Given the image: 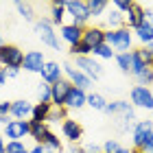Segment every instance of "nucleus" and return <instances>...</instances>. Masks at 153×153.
Wrapping results in <instances>:
<instances>
[{"label": "nucleus", "instance_id": "30", "mask_svg": "<svg viewBox=\"0 0 153 153\" xmlns=\"http://www.w3.org/2000/svg\"><path fill=\"white\" fill-rule=\"evenodd\" d=\"M4 153H29V149L24 147L22 140H11V142H7Z\"/></svg>", "mask_w": 153, "mask_h": 153}, {"label": "nucleus", "instance_id": "42", "mask_svg": "<svg viewBox=\"0 0 153 153\" xmlns=\"http://www.w3.org/2000/svg\"><path fill=\"white\" fill-rule=\"evenodd\" d=\"M4 83H7V74H4V70H2V68H0V88H2Z\"/></svg>", "mask_w": 153, "mask_h": 153}, {"label": "nucleus", "instance_id": "5", "mask_svg": "<svg viewBox=\"0 0 153 153\" xmlns=\"http://www.w3.org/2000/svg\"><path fill=\"white\" fill-rule=\"evenodd\" d=\"M64 68V72H66V76H68V81L72 83V88H79V90H88L92 88V79H88L85 74H83L76 66H72V64H64L61 66Z\"/></svg>", "mask_w": 153, "mask_h": 153}, {"label": "nucleus", "instance_id": "49", "mask_svg": "<svg viewBox=\"0 0 153 153\" xmlns=\"http://www.w3.org/2000/svg\"><path fill=\"white\" fill-rule=\"evenodd\" d=\"M46 153H53V151H46Z\"/></svg>", "mask_w": 153, "mask_h": 153}, {"label": "nucleus", "instance_id": "29", "mask_svg": "<svg viewBox=\"0 0 153 153\" xmlns=\"http://www.w3.org/2000/svg\"><path fill=\"white\" fill-rule=\"evenodd\" d=\"M136 55L142 59L144 66H153V48H149V46H140V48L136 51Z\"/></svg>", "mask_w": 153, "mask_h": 153}, {"label": "nucleus", "instance_id": "18", "mask_svg": "<svg viewBox=\"0 0 153 153\" xmlns=\"http://www.w3.org/2000/svg\"><path fill=\"white\" fill-rule=\"evenodd\" d=\"M33 114V105L29 101H13L11 103V116L16 120H26Z\"/></svg>", "mask_w": 153, "mask_h": 153}, {"label": "nucleus", "instance_id": "27", "mask_svg": "<svg viewBox=\"0 0 153 153\" xmlns=\"http://www.w3.org/2000/svg\"><path fill=\"white\" fill-rule=\"evenodd\" d=\"M136 79H138V83L140 85H151L153 83V66H144L142 70H140V74H136Z\"/></svg>", "mask_w": 153, "mask_h": 153}, {"label": "nucleus", "instance_id": "46", "mask_svg": "<svg viewBox=\"0 0 153 153\" xmlns=\"http://www.w3.org/2000/svg\"><path fill=\"white\" fill-rule=\"evenodd\" d=\"M118 153H131V149H127V147H120V149H118Z\"/></svg>", "mask_w": 153, "mask_h": 153}, {"label": "nucleus", "instance_id": "41", "mask_svg": "<svg viewBox=\"0 0 153 153\" xmlns=\"http://www.w3.org/2000/svg\"><path fill=\"white\" fill-rule=\"evenodd\" d=\"M29 153H46V147H44V144H35Z\"/></svg>", "mask_w": 153, "mask_h": 153}, {"label": "nucleus", "instance_id": "23", "mask_svg": "<svg viewBox=\"0 0 153 153\" xmlns=\"http://www.w3.org/2000/svg\"><path fill=\"white\" fill-rule=\"evenodd\" d=\"M136 37L142 42V46H149V44H153V24L142 22V24L136 29Z\"/></svg>", "mask_w": 153, "mask_h": 153}, {"label": "nucleus", "instance_id": "11", "mask_svg": "<svg viewBox=\"0 0 153 153\" xmlns=\"http://www.w3.org/2000/svg\"><path fill=\"white\" fill-rule=\"evenodd\" d=\"M39 74H42V81H44V83L53 85V83H57V81L64 79V76H61V74H64V68H61L57 61H46Z\"/></svg>", "mask_w": 153, "mask_h": 153}, {"label": "nucleus", "instance_id": "36", "mask_svg": "<svg viewBox=\"0 0 153 153\" xmlns=\"http://www.w3.org/2000/svg\"><path fill=\"white\" fill-rule=\"evenodd\" d=\"M123 144L114 140V138H109V140H105V144H103V153H118V149H120Z\"/></svg>", "mask_w": 153, "mask_h": 153}, {"label": "nucleus", "instance_id": "48", "mask_svg": "<svg viewBox=\"0 0 153 153\" xmlns=\"http://www.w3.org/2000/svg\"><path fill=\"white\" fill-rule=\"evenodd\" d=\"M4 44V42H2V33H0V46H2Z\"/></svg>", "mask_w": 153, "mask_h": 153}, {"label": "nucleus", "instance_id": "14", "mask_svg": "<svg viewBox=\"0 0 153 153\" xmlns=\"http://www.w3.org/2000/svg\"><path fill=\"white\" fill-rule=\"evenodd\" d=\"M46 64V59H44V55H42L39 51H29L24 55V70H29V72H42V68H44Z\"/></svg>", "mask_w": 153, "mask_h": 153}, {"label": "nucleus", "instance_id": "35", "mask_svg": "<svg viewBox=\"0 0 153 153\" xmlns=\"http://www.w3.org/2000/svg\"><path fill=\"white\" fill-rule=\"evenodd\" d=\"M144 68V64H142V59L136 55V51H131V74H140V70Z\"/></svg>", "mask_w": 153, "mask_h": 153}, {"label": "nucleus", "instance_id": "31", "mask_svg": "<svg viewBox=\"0 0 153 153\" xmlns=\"http://www.w3.org/2000/svg\"><path fill=\"white\" fill-rule=\"evenodd\" d=\"M90 53H92V48L83 42H79L76 46H70V55H74V57H90Z\"/></svg>", "mask_w": 153, "mask_h": 153}, {"label": "nucleus", "instance_id": "22", "mask_svg": "<svg viewBox=\"0 0 153 153\" xmlns=\"http://www.w3.org/2000/svg\"><path fill=\"white\" fill-rule=\"evenodd\" d=\"M46 131H48V125H46V123H39V120H29V136L33 138V140H37V144L42 142V138H44Z\"/></svg>", "mask_w": 153, "mask_h": 153}, {"label": "nucleus", "instance_id": "9", "mask_svg": "<svg viewBox=\"0 0 153 153\" xmlns=\"http://www.w3.org/2000/svg\"><path fill=\"white\" fill-rule=\"evenodd\" d=\"M81 42L88 44L94 51L96 46L105 44V29H101V26H85V29H83V39Z\"/></svg>", "mask_w": 153, "mask_h": 153}, {"label": "nucleus", "instance_id": "17", "mask_svg": "<svg viewBox=\"0 0 153 153\" xmlns=\"http://www.w3.org/2000/svg\"><path fill=\"white\" fill-rule=\"evenodd\" d=\"M131 44H134V35L129 33L127 26H123V29L116 31V42H114V48L120 53H129L131 51Z\"/></svg>", "mask_w": 153, "mask_h": 153}, {"label": "nucleus", "instance_id": "10", "mask_svg": "<svg viewBox=\"0 0 153 153\" xmlns=\"http://www.w3.org/2000/svg\"><path fill=\"white\" fill-rule=\"evenodd\" d=\"M4 136L11 140H22L24 136H29V120H9L4 125Z\"/></svg>", "mask_w": 153, "mask_h": 153}, {"label": "nucleus", "instance_id": "12", "mask_svg": "<svg viewBox=\"0 0 153 153\" xmlns=\"http://www.w3.org/2000/svg\"><path fill=\"white\" fill-rule=\"evenodd\" d=\"M61 131H64V138H66V140H70L72 144L79 142L81 138H83V127H81V123L72 120V118H66V120L61 123Z\"/></svg>", "mask_w": 153, "mask_h": 153}, {"label": "nucleus", "instance_id": "34", "mask_svg": "<svg viewBox=\"0 0 153 153\" xmlns=\"http://www.w3.org/2000/svg\"><path fill=\"white\" fill-rule=\"evenodd\" d=\"M16 9L24 20H33V16H35V13H33V7L29 2H16Z\"/></svg>", "mask_w": 153, "mask_h": 153}, {"label": "nucleus", "instance_id": "47", "mask_svg": "<svg viewBox=\"0 0 153 153\" xmlns=\"http://www.w3.org/2000/svg\"><path fill=\"white\" fill-rule=\"evenodd\" d=\"M131 153H142L140 149H131Z\"/></svg>", "mask_w": 153, "mask_h": 153}, {"label": "nucleus", "instance_id": "19", "mask_svg": "<svg viewBox=\"0 0 153 153\" xmlns=\"http://www.w3.org/2000/svg\"><path fill=\"white\" fill-rule=\"evenodd\" d=\"M64 18H66L64 0H55L51 4V22H53V26H64Z\"/></svg>", "mask_w": 153, "mask_h": 153}, {"label": "nucleus", "instance_id": "44", "mask_svg": "<svg viewBox=\"0 0 153 153\" xmlns=\"http://www.w3.org/2000/svg\"><path fill=\"white\" fill-rule=\"evenodd\" d=\"M4 147H7V144H4V140H2V136H0V153H4Z\"/></svg>", "mask_w": 153, "mask_h": 153}, {"label": "nucleus", "instance_id": "1", "mask_svg": "<svg viewBox=\"0 0 153 153\" xmlns=\"http://www.w3.org/2000/svg\"><path fill=\"white\" fill-rule=\"evenodd\" d=\"M0 64L4 68H13V70L22 68V64H24L22 48H18L16 44H2L0 46Z\"/></svg>", "mask_w": 153, "mask_h": 153}, {"label": "nucleus", "instance_id": "45", "mask_svg": "<svg viewBox=\"0 0 153 153\" xmlns=\"http://www.w3.org/2000/svg\"><path fill=\"white\" fill-rule=\"evenodd\" d=\"M0 123H2V125H9V116H0Z\"/></svg>", "mask_w": 153, "mask_h": 153}, {"label": "nucleus", "instance_id": "21", "mask_svg": "<svg viewBox=\"0 0 153 153\" xmlns=\"http://www.w3.org/2000/svg\"><path fill=\"white\" fill-rule=\"evenodd\" d=\"M51 109H53V103H35V105H33L31 120L46 123V120H48V114H51Z\"/></svg>", "mask_w": 153, "mask_h": 153}, {"label": "nucleus", "instance_id": "20", "mask_svg": "<svg viewBox=\"0 0 153 153\" xmlns=\"http://www.w3.org/2000/svg\"><path fill=\"white\" fill-rule=\"evenodd\" d=\"M39 144H44L46 151H53V153H61V151H64V144H61V140L53 134L51 129H48L46 134H44V138H42V142H39Z\"/></svg>", "mask_w": 153, "mask_h": 153}, {"label": "nucleus", "instance_id": "7", "mask_svg": "<svg viewBox=\"0 0 153 153\" xmlns=\"http://www.w3.org/2000/svg\"><path fill=\"white\" fill-rule=\"evenodd\" d=\"M151 134H153V120H138L134 125V147L142 149V144L147 142Z\"/></svg>", "mask_w": 153, "mask_h": 153}, {"label": "nucleus", "instance_id": "8", "mask_svg": "<svg viewBox=\"0 0 153 153\" xmlns=\"http://www.w3.org/2000/svg\"><path fill=\"white\" fill-rule=\"evenodd\" d=\"M76 68H79L88 79H99L103 74V66L96 64L92 57H76Z\"/></svg>", "mask_w": 153, "mask_h": 153}, {"label": "nucleus", "instance_id": "25", "mask_svg": "<svg viewBox=\"0 0 153 153\" xmlns=\"http://www.w3.org/2000/svg\"><path fill=\"white\" fill-rule=\"evenodd\" d=\"M88 105L92 107V109H99V112H105V107H107V101L103 99L101 94L92 92V94H88Z\"/></svg>", "mask_w": 153, "mask_h": 153}, {"label": "nucleus", "instance_id": "33", "mask_svg": "<svg viewBox=\"0 0 153 153\" xmlns=\"http://www.w3.org/2000/svg\"><path fill=\"white\" fill-rule=\"evenodd\" d=\"M37 99H39V103H51V85L48 83L42 81L37 85Z\"/></svg>", "mask_w": 153, "mask_h": 153}, {"label": "nucleus", "instance_id": "32", "mask_svg": "<svg viewBox=\"0 0 153 153\" xmlns=\"http://www.w3.org/2000/svg\"><path fill=\"white\" fill-rule=\"evenodd\" d=\"M92 53L96 55V57H103V59H112V57H116V53L112 51V46H107V44H101V46H96Z\"/></svg>", "mask_w": 153, "mask_h": 153}, {"label": "nucleus", "instance_id": "39", "mask_svg": "<svg viewBox=\"0 0 153 153\" xmlns=\"http://www.w3.org/2000/svg\"><path fill=\"white\" fill-rule=\"evenodd\" d=\"M140 151H142V153H153V134L147 138V142L142 144V149H140Z\"/></svg>", "mask_w": 153, "mask_h": 153}, {"label": "nucleus", "instance_id": "16", "mask_svg": "<svg viewBox=\"0 0 153 153\" xmlns=\"http://www.w3.org/2000/svg\"><path fill=\"white\" fill-rule=\"evenodd\" d=\"M61 39L68 42L70 46H76L79 42L83 39V26H76V24H64L61 26Z\"/></svg>", "mask_w": 153, "mask_h": 153}, {"label": "nucleus", "instance_id": "38", "mask_svg": "<svg viewBox=\"0 0 153 153\" xmlns=\"http://www.w3.org/2000/svg\"><path fill=\"white\" fill-rule=\"evenodd\" d=\"M0 116H11V103L0 101Z\"/></svg>", "mask_w": 153, "mask_h": 153}, {"label": "nucleus", "instance_id": "6", "mask_svg": "<svg viewBox=\"0 0 153 153\" xmlns=\"http://www.w3.org/2000/svg\"><path fill=\"white\" fill-rule=\"evenodd\" d=\"M70 90H72V83L68 79H61L57 83H53L51 85V103H53V107H64Z\"/></svg>", "mask_w": 153, "mask_h": 153}, {"label": "nucleus", "instance_id": "3", "mask_svg": "<svg viewBox=\"0 0 153 153\" xmlns=\"http://www.w3.org/2000/svg\"><path fill=\"white\" fill-rule=\"evenodd\" d=\"M35 31H37V35H39V39L44 42L46 46H51V48H55V51H59V37H57V33H55V26H53V22L51 20H37L35 22Z\"/></svg>", "mask_w": 153, "mask_h": 153}, {"label": "nucleus", "instance_id": "28", "mask_svg": "<svg viewBox=\"0 0 153 153\" xmlns=\"http://www.w3.org/2000/svg\"><path fill=\"white\" fill-rule=\"evenodd\" d=\"M68 118V114H66V107H53L51 109V114H48V120H46V125L48 123H64Z\"/></svg>", "mask_w": 153, "mask_h": 153}, {"label": "nucleus", "instance_id": "40", "mask_svg": "<svg viewBox=\"0 0 153 153\" xmlns=\"http://www.w3.org/2000/svg\"><path fill=\"white\" fill-rule=\"evenodd\" d=\"M81 149H83V153H101L103 151L99 144H85V147H81Z\"/></svg>", "mask_w": 153, "mask_h": 153}, {"label": "nucleus", "instance_id": "15", "mask_svg": "<svg viewBox=\"0 0 153 153\" xmlns=\"http://www.w3.org/2000/svg\"><path fill=\"white\" fill-rule=\"evenodd\" d=\"M83 105H88V92L85 90H79V88H72L66 103H64V107L66 109H81Z\"/></svg>", "mask_w": 153, "mask_h": 153}, {"label": "nucleus", "instance_id": "26", "mask_svg": "<svg viewBox=\"0 0 153 153\" xmlns=\"http://www.w3.org/2000/svg\"><path fill=\"white\" fill-rule=\"evenodd\" d=\"M114 59H116V64L123 72H131V51L129 53H118Z\"/></svg>", "mask_w": 153, "mask_h": 153}, {"label": "nucleus", "instance_id": "24", "mask_svg": "<svg viewBox=\"0 0 153 153\" xmlns=\"http://www.w3.org/2000/svg\"><path fill=\"white\" fill-rule=\"evenodd\" d=\"M88 11H90V18H99L103 11L107 9V2L105 0H88Z\"/></svg>", "mask_w": 153, "mask_h": 153}, {"label": "nucleus", "instance_id": "4", "mask_svg": "<svg viewBox=\"0 0 153 153\" xmlns=\"http://www.w3.org/2000/svg\"><path fill=\"white\" fill-rule=\"evenodd\" d=\"M131 105L142 107V109H151L153 112V92L147 85H136L131 88Z\"/></svg>", "mask_w": 153, "mask_h": 153}, {"label": "nucleus", "instance_id": "13", "mask_svg": "<svg viewBox=\"0 0 153 153\" xmlns=\"http://www.w3.org/2000/svg\"><path fill=\"white\" fill-rule=\"evenodd\" d=\"M142 22H144V7L138 4V2H134V7L125 13V26H127L129 31H131V29L136 31Z\"/></svg>", "mask_w": 153, "mask_h": 153}, {"label": "nucleus", "instance_id": "37", "mask_svg": "<svg viewBox=\"0 0 153 153\" xmlns=\"http://www.w3.org/2000/svg\"><path fill=\"white\" fill-rule=\"evenodd\" d=\"M112 4H114V9H116V11H120V13H123V16L131 9V7H134V2H131V0H114Z\"/></svg>", "mask_w": 153, "mask_h": 153}, {"label": "nucleus", "instance_id": "2", "mask_svg": "<svg viewBox=\"0 0 153 153\" xmlns=\"http://www.w3.org/2000/svg\"><path fill=\"white\" fill-rule=\"evenodd\" d=\"M64 7H66V13L72 18V24L85 29V22L90 20L88 4L83 2V0H64Z\"/></svg>", "mask_w": 153, "mask_h": 153}, {"label": "nucleus", "instance_id": "43", "mask_svg": "<svg viewBox=\"0 0 153 153\" xmlns=\"http://www.w3.org/2000/svg\"><path fill=\"white\" fill-rule=\"evenodd\" d=\"M4 74H7V76H18V70H13V68H7Z\"/></svg>", "mask_w": 153, "mask_h": 153}]
</instances>
